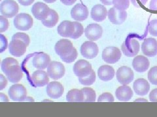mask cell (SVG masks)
I'll return each mask as SVG.
<instances>
[{"label":"cell","instance_id":"obj_1","mask_svg":"<svg viewBox=\"0 0 157 117\" xmlns=\"http://www.w3.org/2000/svg\"><path fill=\"white\" fill-rule=\"evenodd\" d=\"M2 70L6 75L8 80L13 83L19 82L23 77V73L18 62L12 57H7L3 60Z\"/></svg>","mask_w":157,"mask_h":117},{"label":"cell","instance_id":"obj_2","mask_svg":"<svg viewBox=\"0 0 157 117\" xmlns=\"http://www.w3.org/2000/svg\"><path fill=\"white\" fill-rule=\"evenodd\" d=\"M19 11L18 5L14 0H4L0 4V12L7 18L15 16Z\"/></svg>","mask_w":157,"mask_h":117},{"label":"cell","instance_id":"obj_3","mask_svg":"<svg viewBox=\"0 0 157 117\" xmlns=\"http://www.w3.org/2000/svg\"><path fill=\"white\" fill-rule=\"evenodd\" d=\"M140 48V44L136 39L128 38L122 44L121 50L126 57H132L137 55Z\"/></svg>","mask_w":157,"mask_h":117},{"label":"cell","instance_id":"obj_4","mask_svg":"<svg viewBox=\"0 0 157 117\" xmlns=\"http://www.w3.org/2000/svg\"><path fill=\"white\" fill-rule=\"evenodd\" d=\"M33 19L28 14H17L14 19V26L18 30L28 31L33 26Z\"/></svg>","mask_w":157,"mask_h":117},{"label":"cell","instance_id":"obj_5","mask_svg":"<svg viewBox=\"0 0 157 117\" xmlns=\"http://www.w3.org/2000/svg\"><path fill=\"white\" fill-rule=\"evenodd\" d=\"M47 74L52 80H58L64 76L65 67L60 62L51 61L47 66Z\"/></svg>","mask_w":157,"mask_h":117},{"label":"cell","instance_id":"obj_6","mask_svg":"<svg viewBox=\"0 0 157 117\" xmlns=\"http://www.w3.org/2000/svg\"><path fill=\"white\" fill-rule=\"evenodd\" d=\"M122 56L121 51L114 46L105 48L102 52V58L109 64H115L119 61Z\"/></svg>","mask_w":157,"mask_h":117},{"label":"cell","instance_id":"obj_7","mask_svg":"<svg viewBox=\"0 0 157 117\" xmlns=\"http://www.w3.org/2000/svg\"><path fill=\"white\" fill-rule=\"evenodd\" d=\"M8 94L13 101H24L27 97V90L22 85L15 84L9 88Z\"/></svg>","mask_w":157,"mask_h":117},{"label":"cell","instance_id":"obj_8","mask_svg":"<svg viewBox=\"0 0 157 117\" xmlns=\"http://www.w3.org/2000/svg\"><path fill=\"white\" fill-rule=\"evenodd\" d=\"M81 55L88 59H92L95 58L99 52V48L96 44L92 41H86L81 47Z\"/></svg>","mask_w":157,"mask_h":117},{"label":"cell","instance_id":"obj_9","mask_svg":"<svg viewBox=\"0 0 157 117\" xmlns=\"http://www.w3.org/2000/svg\"><path fill=\"white\" fill-rule=\"evenodd\" d=\"M117 79L122 85H128L134 80V72L130 68L123 66L117 71Z\"/></svg>","mask_w":157,"mask_h":117},{"label":"cell","instance_id":"obj_10","mask_svg":"<svg viewBox=\"0 0 157 117\" xmlns=\"http://www.w3.org/2000/svg\"><path fill=\"white\" fill-rule=\"evenodd\" d=\"M73 70L78 77H82L89 74L92 70V68L89 62L84 59H81L75 63Z\"/></svg>","mask_w":157,"mask_h":117},{"label":"cell","instance_id":"obj_11","mask_svg":"<svg viewBox=\"0 0 157 117\" xmlns=\"http://www.w3.org/2000/svg\"><path fill=\"white\" fill-rule=\"evenodd\" d=\"M51 9L47 5L42 2H37L32 8V12L33 16L39 20H43L49 15Z\"/></svg>","mask_w":157,"mask_h":117},{"label":"cell","instance_id":"obj_12","mask_svg":"<svg viewBox=\"0 0 157 117\" xmlns=\"http://www.w3.org/2000/svg\"><path fill=\"white\" fill-rule=\"evenodd\" d=\"M107 16L112 23L115 25H121L126 20L127 12L126 11H121L115 7H112L108 11Z\"/></svg>","mask_w":157,"mask_h":117},{"label":"cell","instance_id":"obj_13","mask_svg":"<svg viewBox=\"0 0 157 117\" xmlns=\"http://www.w3.org/2000/svg\"><path fill=\"white\" fill-rule=\"evenodd\" d=\"M73 44L67 39H61L55 44V50L56 54L60 57L66 56L70 54L73 49Z\"/></svg>","mask_w":157,"mask_h":117},{"label":"cell","instance_id":"obj_14","mask_svg":"<svg viewBox=\"0 0 157 117\" xmlns=\"http://www.w3.org/2000/svg\"><path fill=\"white\" fill-rule=\"evenodd\" d=\"M141 50L147 57H155L157 55V41L153 38H146L141 45Z\"/></svg>","mask_w":157,"mask_h":117},{"label":"cell","instance_id":"obj_15","mask_svg":"<svg viewBox=\"0 0 157 117\" xmlns=\"http://www.w3.org/2000/svg\"><path fill=\"white\" fill-rule=\"evenodd\" d=\"M46 91L47 95L51 98L58 99L63 95L64 88L60 82L52 81L47 85Z\"/></svg>","mask_w":157,"mask_h":117},{"label":"cell","instance_id":"obj_16","mask_svg":"<svg viewBox=\"0 0 157 117\" xmlns=\"http://www.w3.org/2000/svg\"><path fill=\"white\" fill-rule=\"evenodd\" d=\"M27 45L23 41L17 40H12L9 45V50L11 54L15 57H21L26 51Z\"/></svg>","mask_w":157,"mask_h":117},{"label":"cell","instance_id":"obj_17","mask_svg":"<svg viewBox=\"0 0 157 117\" xmlns=\"http://www.w3.org/2000/svg\"><path fill=\"white\" fill-rule=\"evenodd\" d=\"M85 33L86 37L88 40L95 41L101 37L103 29L98 23H91L86 27Z\"/></svg>","mask_w":157,"mask_h":117},{"label":"cell","instance_id":"obj_18","mask_svg":"<svg viewBox=\"0 0 157 117\" xmlns=\"http://www.w3.org/2000/svg\"><path fill=\"white\" fill-rule=\"evenodd\" d=\"M71 16L76 21L82 22L85 20L88 16L87 7L81 3L76 4L71 9Z\"/></svg>","mask_w":157,"mask_h":117},{"label":"cell","instance_id":"obj_19","mask_svg":"<svg viewBox=\"0 0 157 117\" xmlns=\"http://www.w3.org/2000/svg\"><path fill=\"white\" fill-rule=\"evenodd\" d=\"M31 79L33 85L37 87L45 86L49 82L47 73L43 70H38L34 72L32 75Z\"/></svg>","mask_w":157,"mask_h":117},{"label":"cell","instance_id":"obj_20","mask_svg":"<svg viewBox=\"0 0 157 117\" xmlns=\"http://www.w3.org/2000/svg\"><path fill=\"white\" fill-rule=\"evenodd\" d=\"M51 62V57L47 53H39L34 56L32 64L34 68L39 70H44L47 68Z\"/></svg>","mask_w":157,"mask_h":117},{"label":"cell","instance_id":"obj_21","mask_svg":"<svg viewBox=\"0 0 157 117\" xmlns=\"http://www.w3.org/2000/svg\"><path fill=\"white\" fill-rule=\"evenodd\" d=\"M57 31L61 37L71 38L75 31L74 22L69 20L63 21L58 26Z\"/></svg>","mask_w":157,"mask_h":117},{"label":"cell","instance_id":"obj_22","mask_svg":"<svg viewBox=\"0 0 157 117\" xmlns=\"http://www.w3.org/2000/svg\"><path fill=\"white\" fill-rule=\"evenodd\" d=\"M150 65L148 58L145 56H136L132 61V66L134 69L139 73L145 72L147 70Z\"/></svg>","mask_w":157,"mask_h":117},{"label":"cell","instance_id":"obj_23","mask_svg":"<svg viewBox=\"0 0 157 117\" xmlns=\"http://www.w3.org/2000/svg\"><path fill=\"white\" fill-rule=\"evenodd\" d=\"M107 11L105 6L100 4L94 5L91 9V18L97 22H100L105 20L107 16Z\"/></svg>","mask_w":157,"mask_h":117},{"label":"cell","instance_id":"obj_24","mask_svg":"<svg viewBox=\"0 0 157 117\" xmlns=\"http://www.w3.org/2000/svg\"><path fill=\"white\" fill-rule=\"evenodd\" d=\"M134 90L136 94L141 96H145L150 90V85L146 80L140 78L134 83Z\"/></svg>","mask_w":157,"mask_h":117},{"label":"cell","instance_id":"obj_25","mask_svg":"<svg viewBox=\"0 0 157 117\" xmlns=\"http://www.w3.org/2000/svg\"><path fill=\"white\" fill-rule=\"evenodd\" d=\"M115 96L119 101H129L133 96V91L130 87L126 85H122V86L118 87L117 89Z\"/></svg>","mask_w":157,"mask_h":117},{"label":"cell","instance_id":"obj_26","mask_svg":"<svg viewBox=\"0 0 157 117\" xmlns=\"http://www.w3.org/2000/svg\"><path fill=\"white\" fill-rule=\"evenodd\" d=\"M115 74L114 68L109 65H102L98 70V77L104 81L111 80L115 77Z\"/></svg>","mask_w":157,"mask_h":117},{"label":"cell","instance_id":"obj_27","mask_svg":"<svg viewBox=\"0 0 157 117\" xmlns=\"http://www.w3.org/2000/svg\"><path fill=\"white\" fill-rule=\"evenodd\" d=\"M59 20V16L58 13L53 9H51L49 15L43 20H41V22L44 26L48 28H51L55 27Z\"/></svg>","mask_w":157,"mask_h":117},{"label":"cell","instance_id":"obj_28","mask_svg":"<svg viewBox=\"0 0 157 117\" xmlns=\"http://www.w3.org/2000/svg\"><path fill=\"white\" fill-rule=\"evenodd\" d=\"M84 95L81 90L72 89L67 92L66 100L69 102H82Z\"/></svg>","mask_w":157,"mask_h":117},{"label":"cell","instance_id":"obj_29","mask_svg":"<svg viewBox=\"0 0 157 117\" xmlns=\"http://www.w3.org/2000/svg\"><path fill=\"white\" fill-rule=\"evenodd\" d=\"M83 95H84V99L83 101L85 102H94L96 101V94L94 90L90 87H84L81 89Z\"/></svg>","mask_w":157,"mask_h":117},{"label":"cell","instance_id":"obj_30","mask_svg":"<svg viewBox=\"0 0 157 117\" xmlns=\"http://www.w3.org/2000/svg\"><path fill=\"white\" fill-rule=\"evenodd\" d=\"M80 83L85 86H89L92 85L96 81V74L94 70H92L89 74L85 77H78Z\"/></svg>","mask_w":157,"mask_h":117},{"label":"cell","instance_id":"obj_31","mask_svg":"<svg viewBox=\"0 0 157 117\" xmlns=\"http://www.w3.org/2000/svg\"><path fill=\"white\" fill-rule=\"evenodd\" d=\"M113 5L121 11H126L129 7L130 0H113Z\"/></svg>","mask_w":157,"mask_h":117},{"label":"cell","instance_id":"obj_32","mask_svg":"<svg viewBox=\"0 0 157 117\" xmlns=\"http://www.w3.org/2000/svg\"><path fill=\"white\" fill-rule=\"evenodd\" d=\"M75 24V31L73 33V35L71 38L73 39H77L81 37V35L84 33V28L82 24L77 22H73Z\"/></svg>","mask_w":157,"mask_h":117},{"label":"cell","instance_id":"obj_33","mask_svg":"<svg viewBox=\"0 0 157 117\" xmlns=\"http://www.w3.org/2000/svg\"><path fill=\"white\" fill-rule=\"evenodd\" d=\"M148 80L151 84L157 85V66L152 67L149 71Z\"/></svg>","mask_w":157,"mask_h":117},{"label":"cell","instance_id":"obj_34","mask_svg":"<svg viewBox=\"0 0 157 117\" xmlns=\"http://www.w3.org/2000/svg\"><path fill=\"white\" fill-rule=\"evenodd\" d=\"M15 39L23 41L27 45V46H29V43H30V39H29V36L27 34L24 33H17L14 34L12 37V40H15Z\"/></svg>","mask_w":157,"mask_h":117},{"label":"cell","instance_id":"obj_35","mask_svg":"<svg viewBox=\"0 0 157 117\" xmlns=\"http://www.w3.org/2000/svg\"><path fill=\"white\" fill-rule=\"evenodd\" d=\"M77 57V51L75 48H73L71 52L69 55L66 56L60 57L61 59L63 62H65L66 63H71L76 59Z\"/></svg>","mask_w":157,"mask_h":117},{"label":"cell","instance_id":"obj_36","mask_svg":"<svg viewBox=\"0 0 157 117\" xmlns=\"http://www.w3.org/2000/svg\"><path fill=\"white\" fill-rule=\"evenodd\" d=\"M114 100L113 96L109 92H104L101 94L98 99V102H113Z\"/></svg>","mask_w":157,"mask_h":117},{"label":"cell","instance_id":"obj_37","mask_svg":"<svg viewBox=\"0 0 157 117\" xmlns=\"http://www.w3.org/2000/svg\"><path fill=\"white\" fill-rule=\"evenodd\" d=\"M9 26V23L6 17L0 16V33L6 32Z\"/></svg>","mask_w":157,"mask_h":117},{"label":"cell","instance_id":"obj_38","mask_svg":"<svg viewBox=\"0 0 157 117\" xmlns=\"http://www.w3.org/2000/svg\"><path fill=\"white\" fill-rule=\"evenodd\" d=\"M149 32L152 36L157 37V20H153L149 22Z\"/></svg>","mask_w":157,"mask_h":117},{"label":"cell","instance_id":"obj_39","mask_svg":"<svg viewBox=\"0 0 157 117\" xmlns=\"http://www.w3.org/2000/svg\"><path fill=\"white\" fill-rule=\"evenodd\" d=\"M8 46V41L7 38L6 36L0 34V53H3L6 50Z\"/></svg>","mask_w":157,"mask_h":117},{"label":"cell","instance_id":"obj_40","mask_svg":"<svg viewBox=\"0 0 157 117\" xmlns=\"http://www.w3.org/2000/svg\"><path fill=\"white\" fill-rule=\"evenodd\" d=\"M7 80L3 75L0 74V90H3L7 85Z\"/></svg>","mask_w":157,"mask_h":117},{"label":"cell","instance_id":"obj_41","mask_svg":"<svg viewBox=\"0 0 157 117\" xmlns=\"http://www.w3.org/2000/svg\"><path fill=\"white\" fill-rule=\"evenodd\" d=\"M149 100L152 102H157V89L153 90L150 92Z\"/></svg>","mask_w":157,"mask_h":117},{"label":"cell","instance_id":"obj_42","mask_svg":"<svg viewBox=\"0 0 157 117\" xmlns=\"http://www.w3.org/2000/svg\"><path fill=\"white\" fill-rule=\"evenodd\" d=\"M149 9L153 11H157V0H151L149 4Z\"/></svg>","mask_w":157,"mask_h":117},{"label":"cell","instance_id":"obj_43","mask_svg":"<svg viewBox=\"0 0 157 117\" xmlns=\"http://www.w3.org/2000/svg\"><path fill=\"white\" fill-rule=\"evenodd\" d=\"M18 1L22 5L29 6L30 5H32L35 0H18Z\"/></svg>","mask_w":157,"mask_h":117},{"label":"cell","instance_id":"obj_44","mask_svg":"<svg viewBox=\"0 0 157 117\" xmlns=\"http://www.w3.org/2000/svg\"><path fill=\"white\" fill-rule=\"evenodd\" d=\"M77 0H60V2L65 5H71L75 3Z\"/></svg>","mask_w":157,"mask_h":117},{"label":"cell","instance_id":"obj_45","mask_svg":"<svg viewBox=\"0 0 157 117\" xmlns=\"http://www.w3.org/2000/svg\"><path fill=\"white\" fill-rule=\"evenodd\" d=\"M9 101V100L7 95L3 93H0V102H8Z\"/></svg>","mask_w":157,"mask_h":117},{"label":"cell","instance_id":"obj_46","mask_svg":"<svg viewBox=\"0 0 157 117\" xmlns=\"http://www.w3.org/2000/svg\"><path fill=\"white\" fill-rule=\"evenodd\" d=\"M100 2L105 5H113V0H100Z\"/></svg>","mask_w":157,"mask_h":117},{"label":"cell","instance_id":"obj_47","mask_svg":"<svg viewBox=\"0 0 157 117\" xmlns=\"http://www.w3.org/2000/svg\"><path fill=\"white\" fill-rule=\"evenodd\" d=\"M134 101H136V102H147L148 101V100H147V99H144V98H138V99H136L134 100Z\"/></svg>","mask_w":157,"mask_h":117},{"label":"cell","instance_id":"obj_48","mask_svg":"<svg viewBox=\"0 0 157 117\" xmlns=\"http://www.w3.org/2000/svg\"><path fill=\"white\" fill-rule=\"evenodd\" d=\"M43 1L47 3H52L54 2H55L56 0H43Z\"/></svg>","mask_w":157,"mask_h":117},{"label":"cell","instance_id":"obj_49","mask_svg":"<svg viewBox=\"0 0 157 117\" xmlns=\"http://www.w3.org/2000/svg\"><path fill=\"white\" fill-rule=\"evenodd\" d=\"M2 1V0H0V2H1Z\"/></svg>","mask_w":157,"mask_h":117}]
</instances>
